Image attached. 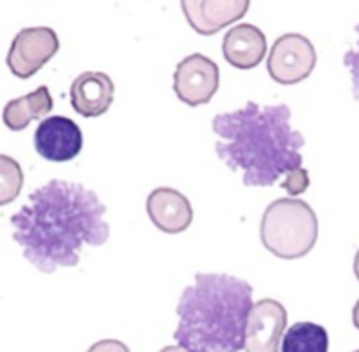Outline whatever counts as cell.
<instances>
[{
	"instance_id": "6da1fadb",
	"label": "cell",
	"mask_w": 359,
	"mask_h": 352,
	"mask_svg": "<svg viewBox=\"0 0 359 352\" xmlns=\"http://www.w3.org/2000/svg\"><path fill=\"white\" fill-rule=\"evenodd\" d=\"M105 212L107 207L95 191L81 183L51 180L32 191L29 202L11 217L12 237L31 264L51 274L79 264L83 245L107 243Z\"/></svg>"
},
{
	"instance_id": "7a4b0ae2",
	"label": "cell",
	"mask_w": 359,
	"mask_h": 352,
	"mask_svg": "<svg viewBox=\"0 0 359 352\" xmlns=\"http://www.w3.org/2000/svg\"><path fill=\"white\" fill-rule=\"evenodd\" d=\"M292 112L285 104L258 105L248 102L234 112L214 117L215 151L232 171L243 173L246 187H271L304 163L305 141L290 126Z\"/></svg>"
},
{
	"instance_id": "3957f363",
	"label": "cell",
	"mask_w": 359,
	"mask_h": 352,
	"mask_svg": "<svg viewBox=\"0 0 359 352\" xmlns=\"http://www.w3.org/2000/svg\"><path fill=\"white\" fill-rule=\"evenodd\" d=\"M252 286L231 274L197 273L183 290L173 339L178 347L197 352H238L244 349Z\"/></svg>"
},
{
	"instance_id": "277c9868",
	"label": "cell",
	"mask_w": 359,
	"mask_h": 352,
	"mask_svg": "<svg viewBox=\"0 0 359 352\" xmlns=\"http://www.w3.org/2000/svg\"><path fill=\"white\" fill-rule=\"evenodd\" d=\"M261 243L281 259L307 256L319 237V220L304 200L278 198L269 203L261 219Z\"/></svg>"
},
{
	"instance_id": "5b68a950",
	"label": "cell",
	"mask_w": 359,
	"mask_h": 352,
	"mask_svg": "<svg viewBox=\"0 0 359 352\" xmlns=\"http://www.w3.org/2000/svg\"><path fill=\"white\" fill-rule=\"evenodd\" d=\"M317 65V53L309 38L283 34L275 41L268 56V73L276 83L295 85L304 81Z\"/></svg>"
},
{
	"instance_id": "8992f818",
	"label": "cell",
	"mask_w": 359,
	"mask_h": 352,
	"mask_svg": "<svg viewBox=\"0 0 359 352\" xmlns=\"http://www.w3.org/2000/svg\"><path fill=\"white\" fill-rule=\"evenodd\" d=\"M58 34L51 27H26L12 41L6 60L7 67L19 79H31L58 53Z\"/></svg>"
},
{
	"instance_id": "52a82bcc",
	"label": "cell",
	"mask_w": 359,
	"mask_h": 352,
	"mask_svg": "<svg viewBox=\"0 0 359 352\" xmlns=\"http://www.w3.org/2000/svg\"><path fill=\"white\" fill-rule=\"evenodd\" d=\"M220 72L215 61L195 53L177 65L173 90L183 104L190 107L209 104L219 90Z\"/></svg>"
},
{
	"instance_id": "ba28073f",
	"label": "cell",
	"mask_w": 359,
	"mask_h": 352,
	"mask_svg": "<svg viewBox=\"0 0 359 352\" xmlns=\"http://www.w3.org/2000/svg\"><path fill=\"white\" fill-rule=\"evenodd\" d=\"M287 310L273 298L252 304L246 323L244 349L248 352H276L287 329Z\"/></svg>"
},
{
	"instance_id": "9c48e42d",
	"label": "cell",
	"mask_w": 359,
	"mask_h": 352,
	"mask_svg": "<svg viewBox=\"0 0 359 352\" xmlns=\"http://www.w3.org/2000/svg\"><path fill=\"white\" fill-rule=\"evenodd\" d=\"M34 147L48 161L67 163L80 154L83 134L70 117L53 116L39 122L34 133Z\"/></svg>"
},
{
	"instance_id": "30bf717a",
	"label": "cell",
	"mask_w": 359,
	"mask_h": 352,
	"mask_svg": "<svg viewBox=\"0 0 359 352\" xmlns=\"http://www.w3.org/2000/svg\"><path fill=\"white\" fill-rule=\"evenodd\" d=\"M146 210L151 222L166 234H180L190 227L194 208L189 198L175 188H156L148 196Z\"/></svg>"
},
{
	"instance_id": "8fae6325",
	"label": "cell",
	"mask_w": 359,
	"mask_h": 352,
	"mask_svg": "<svg viewBox=\"0 0 359 352\" xmlns=\"http://www.w3.org/2000/svg\"><path fill=\"white\" fill-rule=\"evenodd\" d=\"M116 87L109 75L102 72H85L70 87L72 107L81 117H99L110 109Z\"/></svg>"
},
{
	"instance_id": "7c38bea8",
	"label": "cell",
	"mask_w": 359,
	"mask_h": 352,
	"mask_svg": "<svg viewBox=\"0 0 359 352\" xmlns=\"http://www.w3.org/2000/svg\"><path fill=\"white\" fill-rule=\"evenodd\" d=\"M266 36L252 24H238L226 32L222 41L224 58L238 69L256 68L266 55Z\"/></svg>"
},
{
	"instance_id": "4fadbf2b",
	"label": "cell",
	"mask_w": 359,
	"mask_h": 352,
	"mask_svg": "<svg viewBox=\"0 0 359 352\" xmlns=\"http://www.w3.org/2000/svg\"><path fill=\"white\" fill-rule=\"evenodd\" d=\"M51 110L53 98L50 88L41 85L34 92L7 102V105L4 107L2 119L4 124L11 130H24L32 121L48 116Z\"/></svg>"
},
{
	"instance_id": "5bb4252c",
	"label": "cell",
	"mask_w": 359,
	"mask_h": 352,
	"mask_svg": "<svg viewBox=\"0 0 359 352\" xmlns=\"http://www.w3.org/2000/svg\"><path fill=\"white\" fill-rule=\"evenodd\" d=\"M251 0H200L205 36L217 34L220 29L238 22L250 11Z\"/></svg>"
},
{
	"instance_id": "9a60e30c",
	"label": "cell",
	"mask_w": 359,
	"mask_h": 352,
	"mask_svg": "<svg viewBox=\"0 0 359 352\" xmlns=\"http://www.w3.org/2000/svg\"><path fill=\"white\" fill-rule=\"evenodd\" d=\"M329 347L327 332L322 325L312 322H299L283 335V352H325Z\"/></svg>"
},
{
	"instance_id": "2e32d148",
	"label": "cell",
	"mask_w": 359,
	"mask_h": 352,
	"mask_svg": "<svg viewBox=\"0 0 359 352\" xmlns=\"http://www.w3.org/2000/svg\"><path fill=\"white\" fill-rule=\"evenodd\" d=\"M24 183L19 163L6 154L0 156V205H7L18 198Z\"/></svg>"
},
{
	"instance_id": "e0dca14e",
	"label": "cell",
	"mask_w": 359,
	"mask_h": 352,
	"mask_svg": "<svg viewBox=\"0 0 359 352\" xmlns=\"http://www.w3.org/2000/svg\"><path fill=\"white\" fill-rule=\"evenodd\" d=\"M281 188L288 191L290 195L295 196L304 194L310 185V180H309V171L304 170V168H299V170H293L290 171L287 175V180L280 183Z\"/></svg>"
},
{
	"instance_id": "ac0fdd59",
	"label": "cell",
	"mask_w": 359,
	"mask_h": 352,
	"mask_svg": "<svg viewBox=\"0 0 359 352\" xmlns=\"http://www.w3.org/2000/svg\"><path fill=\"white\" fill-rule=\"evenodd\" d=\"M356 44L344 55V65L351 72V80H353V97L359 102V26L356 27Z\"/></svg>"
},
{
	"instance_id": "d6986e66",
	"label": "cell",
	"mask_w": 359,
	"mask_h": 352,
	"mask_svg": "<svg viewBox=\"0 0 359 352\" xmlns=\"http://www.w3.org/2000/svg\"><path fill=\"white\" fill-rule=\"evenodd\" d=\"M185 19L189 20L190 27L198 34L205 36V26H203L202 15H200V0H180Z\"/></svg>"
},
{
	"instance_id": "ffe728a7",
	"label": "cell",
	"mask_w": 359,
	"mask_h": 352,
	"mask_svg": "<svg viewBox=\"0 0 359 352\" xmlns=\"http://www.w3.org/2000/svg\"><path fill=\"white\" fill-rule=\"evenodd\" d=\"M353 322H354V327H356V329L359 330V300L353 309Z\"/></svg>"
},
{
	"instance_id": "44dd1931",
	"label": "cell",
	"mask_w": 359,
	"mask_h": 352,
	"mask_svg": "<svg viewBox=\"0 0 359 352\" xmlns=\"http://www.w3.org/2000/svg\"><path fill=\"white\" fill-rule=\"evenodd\" d=\"M354 274H356V278L359 280V249L356 252V257H354Z\"/></svg>"
}]
</instances>
